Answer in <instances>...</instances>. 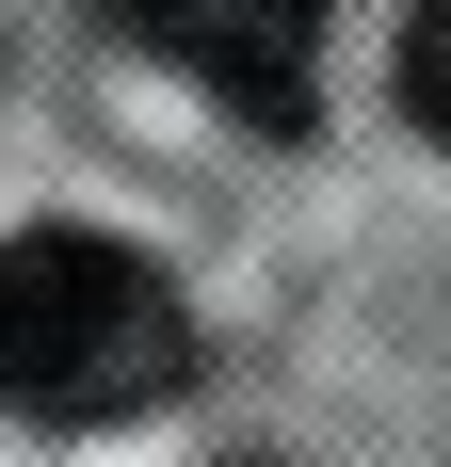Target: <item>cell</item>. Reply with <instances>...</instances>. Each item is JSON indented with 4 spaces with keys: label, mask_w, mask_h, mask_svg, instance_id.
Here are the masks:
<instances>
[{
    "label": "cell",
    "mask_w": 451,
    "mask_h": 467,
    "mask_svg": "<svg viewBox=\"0 0 451 467\" xmlns=\"http://www.w3.org/2000/svg\"><path fill=\"white\" fill-rule=\"evenodd\" d=\"M404 113L451 145V0H404Z\"/></svg>",
    "instance_id": "cell-3"
},
{
    "label": "cell",
    "mask_w": 451,
    "mask_h": 467,
    "mask_svg": "<svg viewBox=\"0 0 451 467\" xmlns=\"http://www.w3.org/2000/svg\"><path fill=\"white\" fill-rule=\"evenodd\" d=\"M194 371V323L162 258L97 226H16L0 242V403L48 435H97V420H145V403H178Z\"/></svg>",
    "instance_id": "cell-1"
},
{
    "label": "cell",
    "mask_w": 451,
    "mask_h": 467,
    "mask_svg": "<svg viewBox=\"0 0 451 467\" xmlns=\"http://www.w3.org/2000/svg\"><path fill=\"white\" fill-rule=\"evenodd\" d=\"M130 48H162L178 81H210L226 113H307V65H322V0H97Z\"/></svg>",
    "instance_id": "cell-2"
}]
</instances>
